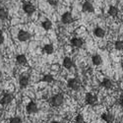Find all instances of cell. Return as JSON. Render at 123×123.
<instances>
[{
  "label": "cell",
  "instance_id": "obj_29",
  "mask_svg": "<svg viewBox=\"0 0 123 123\" xmlns=\"http://www.w3.org/2000/svg\"><path fill=\"white\" fill-rule=\"evenodd\" d=\"M1 77H2V72H1V70H0V79H1Z\"/></svg>",
  "mask_w": 123,
  "mask_h": 123
},
{
  "label": "cell",
  "instance_id": "obj_19",
  "mask_svg": "<svg viewBox=\"0 0 123 123\" xmlns=\"http://www.w3.org/2000/svg\"><path fill=\"white\" fill-rule=\"evenodd\" d=\"M118 8L116 6H110L108 8V15L111 17H116L118 15Z\"/></svg>",
  "mask_w": 123,
  "mask_h": 123
},
{
  "label": "cell",
  "instance_id": "obj_28",
  "mask_svg": "<svg viewBox=\"0 0 123 123\" xmlns=\"http://www.w3.org/2000/svg\"><path fill=\"white\" fill-rule=\"evenodd\" d=\"M119 105L123 108V97H121V98H120V99H119Z\"/></svg>",
  "mask_w": 123,
  "mask_h": 123
},
{
  "label": "cell",
  "instance_id": "obj_17",
  "mask_svg": "<svg viewBox=\"0 0 123 123\" xmlns=\"http://www.w3.org/2000/svg\"><path fill=\"white\" fill-rule=\"evenodd\" d=\"M43 52L47 55H50L54 52V46L51 44V43H47L43 46Z\"/></svg>",
  "mask_w": 123,
  "mask_h": 123
},
{
  "label": "cell",
  "instance_id": "obj_9",
  "mask_svg": "<svg viewBox=\"0 0 123 123\" xmlns=\"http://www.w3.org/2000/svg\"><path fill=\"white\" fill-rule=\"evenodd\" d=\"M29 84H30V78L28 76L22 75L19 78V85H20V87H21V89L27 88L29 86Z\"/></svg>",
  "mask_w": 123,
  "mask_h": 123
},
{
  "label": "cell",
  "instance_id": "obj_2",
  "mask_svg": "<svg viewBox=\"0 0 123 123\" xmlns=\"http://www.w3.org/2000/svg\"><path fill=\"white\" fill-rule=\"evenodd\" d=\"M67 87L71 89L72 91H78L81 88V81L77 78H72L69 79L67 82Z\"/></svg>",
  "mask_w": 123,
  "mask_h": 123
},
{
  "label": "cell",
  "instance_id": "obj_6",
  "mask_svg": "<svg viewBox=\"0 0 123 123\" xmlns=\"http://www.w3.org/2000/svg\"><path fill=\"white\" fill-rule=\"evenodd\" d=\"M73 15L71 14V12H65L62 14L61 16V22L65 25H68V24H71L73 22Z\"/></svg>",
  "mask_w": 123,
  "mask_h": 123
},
{
  "label": "cell",
  "instance_id": "obj_7",
  "mask_svg": "<svg viewBox=\"0 0 123 123\" xmlns=\"http://www.w3.org/2000/svg\"><path fill=\"white\" fill-rule=\"evenodd\" d=\"M12 100H13V96L9 93H5L1 98V99H0V104H1V105H8L9 104H11Z\"/></svg>",
  "mask_w": 123,
  "mask_h": 123
},
{
  "label": "cell",
  "instance_id": "obj_10",
  "mask_svg": "<svg viewBox=\"0 0 123 123\" xmlns=\"http://www.w3.org/2000/svg\"><path fill=\"white\" fill-rule=\"evenodd\" d=\"M94 10H95V8H94L93 4L89 1L84 2L83 5H82V11L85 13H92V12H94Z\"/></svg>",
  "mask_w": 123,
  "mask_h": 123
},
{
  "label": "cell",
  "instance_id": "obj_14",
  "mask_svg": "<svg viewBox=\"0 0 123 123\" xmlns=\"http://www.w3.org/2000/svg\"><path fill=\"white\" fill-rule=\"evenodd\" d=\"M16 62L19 65H26L28 63V59L25 54H19L16 57Z\"/></svg>",
  "mask_w": 123,
  "mask_h": 123
},
{
  "label": "cell",
  "instance_id": "obj_5",
  "mask_svg": "<svg viewBox=\"0 0 123 123\" xmlns=\"http://www.w3.org/2000/svg\"><path fill=\"white\" fill-rule=\"evenodd\" d=\"M26 110L29 114H35L38 111V107H37V105L36 104L35 101H30L29 104L27 105L26 106Z\"/></svg>",
  "mask_w": 123,
  "mask_h": 123
},
{
  "label": "cell",
  "instance_id": "obj_21",
  "mask_svg": "<svg viewBox=\"0 0 123 123\" xmlns=\"http://www.w3.org/2000/svg\"><path fill=\"white\" fill-rule=\"evenodd\" d=\"M40 81L44 82V83H52V82H54V77L51 74H46V75H44L43 77V79Z\"/></svg>",
  "mask_w": 123,
  "mask_h": 123
},
{
  "label": "cell",
  "instance_id": "obj_30",
  "mask_svg": "<svg viewBox=\"0 0 123 123\" xmlns=\"http://www.w3.org/2000/svg\"><path fill=\"white\" fill-rule=\"evenodd\" d=\"M51 123H60V122H59V121H52Z\"/></svg>",
  "mask_w": 123,
  "mask_h": 123
},
{
  "label": "cell",
  "instance_id": "obj_11",
  "mask_svg": "<svg viewBox=\"0 0 123 123\" xmlns=\"http://www.w3.org/2000/svg\"><path fill=\"white\" fill-rule=\"evenodd\" d=\"M71 44L75 48H81L84 45V40L81 37H73L71 39Z\"/></svg>",
  "mask_w": 123,
  "mask_h": 123
},
{
  "label": "cell",
  "instance_id": "obj_1",
  "mask_svg": "<svg viewBox=\"0 0 123 123\" xmlns=\"http://www.w3.org/2000/svg\"><path fill=\"white\" fill-rule=\"evenodd\" d=\"M64 102V96L62 94H56L50 98V105L53 107H59Z\"/></svg>",
  "mask_w": 123,
  "mask_h": 123
},
{
  "label": "cell",
  "instance_id": "obj_22",
  "mask_svg": "<svg viewBox=\"0 0 123 123\" xmlns=\"http://www.w3.org/2000/svg\"><path fill=\"white\" fill-rule=\"evenodd\" d=\"M114 48L118 51L123 50V40H116L114 43Z\"/></svg>",
  "mask_w": 123,
  "mask_h": 123
},
{
  "label": "cell",
  "instance_id": "obj_18",
  "mask_svg": "<svg viewBox=\"0 0 123 123\" xmlns=\"http://www.w3.org/2000/svg\"><path fill=\"white\" fill-rule=\"evenodd\" d=\"M92 62H93V64L95 66H98V65H100L102 63V58H101L100 55L95 54V55L92 56Z\"/></svg>",
  "mask_w": 123,
  "mask_h": 123
},
{
  "label": "cell",
  "instance_id": "obj_31",
  "mask_svg": "<svg viewBox=\"0 0 123 123\" xmlns=\"http://www.w3.org/2000/svg\"><path fill=\"white\" fill-rule=\"evenodd\" d=\"M121 68L123 69V61H122V62H121Z\"/></svg>",
  "mask_w": 123,
  "mask_h": 123
},
{
  "label": "cell",
  "instance_id": "obj_23",
  "mask_svg": "<svg viewBox=\"0 0 123 123\" xmlns=\"http://www.w3.org/2000/svg\"><path fill=\"white\" fill-rule=\"evenodd\" d=\"M8 18V12L4 8H0V19L1 20H6Z\"/></svg>",
  "mask_w": 123,
  "mask_h": 123
},
{
  "label": "cell",
  "instance_id": "obj_4",
  "mask_svg": "<svg viewBox=\"0 0 123 123\" xmlns=\"http://www.w3.org/2000/svg\"><path fill=\"white\" fill-rule=\"evenodd\" d=\"M85 100L89 105H95L98 102V97H97V95H95L93 93H87Z\"/></svg>",
  "mask_w": 123,
  "mask_h": 123
},
{
  "label": "cell",
  "instance_id": "obj_15",
  "mask_svg": "<svg viewBox=\"0 0 123 123\" xmlns=\"http://www.w3.org/2000/svg\"><path fill=\"white\" fill-rule=\"evenodd\" d=\"M62 64H63V67L65 68V69H71L73 67V60L71 59L70 57H64L63 58V62H62Z\"/></svg>",
  "mask_w": 123,
  "mask_h": 123
},
{
  "label": "cell",
  "instance_id": "obj_16",
  "mask_svg": "<svg viewBox=\"0 0 123 123\" xmlns=\"http://www.w3.org/2000/svg\"><path fill=\"white\" fill-rule=\"evenodd\" d=\"M94 35H95L97 37L101 38V37H104L105 36V31L102 29V28H100V27H97V28L94 30Z\"/></svg>",
  "mask_w": 123,
  "mask_h": 123
},
{
  "label": "cell",
  "instance_id": "obj_25",
  "mask_svg": "<svg viewBox=\"0 0 123 123\" xmlns=\"http://www.w3.org/2000/svg\"><path fill=\"white\" fill-rule=\"evenodd\" d=\"M9 123H23V122H22V119L21 118L16 116V117H12L11 119H10Z\"/></svg>",
  "mask_w": 123,
  "mask_h": 123
},
{
  "label": "cell",
  "instance_id": "obj_26",
  "mask_svg": "<svg viewBox=\"0 0 123 123\" xmlns=\"http://www.w3.org/2000/svg\"><path fill=\"white\" fill-rule=\"evenodd\" d=\"M47 3L51 6H57V4L59 3V0H47Z\"/></svg>",
  "mask_w": 123,
  "mask_h": 123
},
{
  "label": "cell",
  "instance_id": "obj_20",
  "mask_svg": "<svg viewBox=\"0 0 123 123\" xmlns=\"http://www.w3.org/2000/svg\"><path fill=\"white\" fill-rule=\"evenodd\" d=\"M42 27H43L45 31H49V30L52 29V22H51L50 20L46 19V20H44V21L42 23Z\"/></svg>",
  "mask_w": 123,
  "mask_h": 123
},
{
  "label": "cell",
  "instance_id": "obj_13",
  "mask_svg": "<svg viewBox=\"0 0 123 123\" xmlns=\"http://www.w3.org/2000/svg\"><path fill=\"white\" fill-rule=\"evenodd\" d=\"M101 119L104 121H105L106 123H113L114 116H113V114L109 113V112H105V113L101 114Z\"/></svg>",
  "mask_w": 123,
  "mask_h": 123
},
{
  "label": "cell",
  "instance_id": "obj_24",
  "mask_svg": "<svg viewBox=\"0 0 123 123\" xmlns=\"http://www.w3.org/2000/svg\"><path fill=\"white\" fill-rule=\"evenodd\" d=\"M75 123H85V118L82 114H77L75 117Z\"/></svg>",
  "mask_w": 123,
  "mask_h": 123
},
{
  "label": "cell",
  "instance_id": "obj_27",
  "mask_svg": "<svg viewBox=\"0 0 123 123\" xmlns=\"http://www.w3.org/2000/svg\"><path fill=\"white\" fill-rule=\"evenodd\" d=\"M4 40H5V38H4V36L0 34V45H1V44H3Z\"/></svg>",
  "mask_w": 123,
  "mask_h": 123
},
{
  "label": "cell",
  "instance_id": "obj_12",
  "mask_svg": "<svg viewBox=\"0 0 123 123\" xmlns=\"http://www.w3.org/2000/svg\"><path fill=\"white\" fill-rule=\"evenodd\" d=\"M101 86L106 90H111L114 87V84H113V82H112V80H110L108 78H105L101 82Z\"/></svg>",
  "mask_w": 123,
  "mask_h": 123
},
{
  "label": "cell",
  "instance_id": "obj_3",
  "mask_svg": "<svg viewBox=\"0 0 123 123\" xmlns=\"http://www.w3.org/2000/svg\"><path fill=\"white\" fill-rule=\"evenodd\" d=\"M17 38L19 42H27V40H29L31 38V34L29 32H27V31H24V30H21L19 31V33L17 35Z\"/></svg>",
  "mask_w": 123,
  "mask_h": 123
},
{
  "label": "cell",
  "instance_id": "obj_8",
  "mask_svg": "<svg viewBox=\"0 0 123 123\" xmlns=\"http://www.w3.org/2000/svg\"><path fill=\"white\" fill-rule=\"evenodd\" d=\"M23 10L27 15H32L36 12V7L32 3H25L23 5Z\"/></svg>",
  "mask_w": 123,
  "mask_h": 123
}]
</instances>
